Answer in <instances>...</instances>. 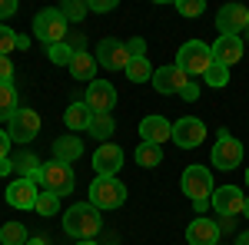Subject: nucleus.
<instances>
[{
    "label": "nucleus",
    "mask_w": 249,
    "mask_h": 245,
    "mask_svg": "<svg viewBox=\"0 0 249 245\" xmlns=\"http://www.w3.org/2000/svg\"><path fill=\"white\" fill-rule=\"evenodd\" d=\"M179 186H183V196H186L190 202H210L213 192H216L213 172L206 169V166H186V169H183V179H179Z\"/></svg>",
    "instance_id": "obj_5"
},
{
    "label": "nucleus",
    "mask_w": 249,
    "mask_h": 245,
    "mask_svg": "<svg viewBox=\"0 0 249 245\" xmlns=\"http://www.w3.org/2000/svg\"><path fill=\"white\" fill-rule=\"evenodd\" d=\"M73 245H100L96 239H87V242H73Z\"/></svg>",
    "instance_id": "obj_44"
},
{
    "label": "nucleus",
    "mask_w": 249,
    "mask_h": 245,
    "mask_svg": "<svg viewBox=\"0 0 249 245\" xmlns=\"http://www.w3.org/2000/svg\"><path fill=\"white\" fill-rule=\"evenodd\" d=\"M37 132H40V116H37V110L20 106L17 113L10 116V126H7L10 143H30V139H37Z\"/></svg>",
    "instance_id": "obj_10"
},
{
    "label": "nucleus",
    "mask_w": 249,
    "mask_h": 245,
    "mask_svg": "<svg viewBox=\"0 0 249 245\" xmlns=\"http://www.w3.org/2000/svg\"><path fill=\"white\" fill-rule=\"evenodd\" d=\"M7 202L14 209H34L37 206V196H40V189L34 179H14L10 186H7Z\"/></svg>",
    "instance_id": "obj_15"
},
{
    "label": "nucleus",
    "mask_w": 249,
    "mask_h": 245,
    "mask_svg": "<svg viewBox=\"0 0 249 245\" xmlns=\"http://www.w3.org/2000/svg\"><path fill=\"white\" fill-rule=\"evenodd\" d=\"M87 7L93 14H110V10H116V0H87Z\"/></svg>",
    "instance_id": "obj_36"
},
{
    "label": "nucleus",
    "mask_w": 249,
    "mask_h": 245,
    "mask_svg": "<svg viewBox=\"0 0 249 245\" xmlns=\"http://www.w3.org/2000/svg\"><path fill=\"white\" fill-rule=\"evenodd\" d=\"M140 136H143V143H156V146H163L166 139H173V126H170V119H163V116H143V123H140Z\"/></svg>",
    "instance_id": "obj_17"
},
{
    "label": "nucleus",
    "mask_w": 249,
    "mask_h": 245,
    "mask_svg": "<svg viewBox=\"0 0 249 245\" xmlns=\"http://www.w3.org/2000/svg\"><path fill=\"white\" fill-rule=\"evenodd\" d=\"M63 123H67V130H73V132L90 130V123H93V110H90L83 99H77V103H70V106H67Z\"/></svg>",
    "instance_id": "obj_21"
},
{
    "label": "nucleus",
    "mask_w": 249,
    "mask_h": 245,
    "mask_svg": "<svg viewBox=\"0 0 249 245\" xmlns=\"http://www.w3.org/2000/svg\"><path fill=\"white\" fill-rule=\"evenodd\" d=\"M216 30H219V37H239L243 30H249V7H243V3H226L216 14Z\"/></svg>",
    "instance_id": "obj_9"
},
{
    "label": "nucleus",
    "mask_w": 249,
    "mask_h": 245,
    "mask_svg": "<svg viewBox=\"0 0 249 245\" xmlns=\"http://www.w3.org/2000/svg\"><path fill=\"white\" fill-rule=\"evenodd\" d=\"M34 37L40 43H47V47L67 40V20L60 14V7H47V10H40L34 17Z\"/></svg>",
    "instance_id": "obj_6"
},
{
    "label": "nucleus",
    "mask_w": 249,
    "mask_h": 245,
    "mask_svg": "<svg viewBox=\"0 0 249 245\" xmlns=\"http://www.w3.org/2000/svg\"><path fill=\"white\" fill-rule=\"evenodd\" d=\"M210 159H213L216 169H236L239 159H243V143L232 139L230 130H219L216 143H213V156H210Z\"/></svg>",
    "instance_id": "obj_8"
},
{
    "label": "nucleus",
    "mask_w": 249,
    "mask_h": 245,
    "mask_svg": "<svg viewBox=\"0 0 249 245\" xmlns=\"http://www.w3.org/2000/svg\"><path fill=\"white\" fill-rule=\"evenodd\" d=\"M153 90L156 93H163V96H179L183 90H186V83H190V76L183 73L176 63L173 66H160V70H153Z\"/></svg>",
    "instance_id": "obj_13"
},
{
    "label": "nucleus",
    "mask_w": 249,
    "mask_h": 245,
    "mask_svg": "<svg viewBox=\"0 0 249 245\" xmlns=\"http://www.w3.org/2000/svg\"><path fill=\"white\" fill-rule=\"evenodd\" d=\"M130 50H126V43L116 37H103L96 43V66H103V70H126L130 66Z\"/></svg>",
    "instance_id": "obj_7"
},
{
    "label": "nucleus",
    "mask_w": 249,
    "mask_h": 245,
    "mask_svg": "<svg viewBox=\"0 0 249 245\" xmlns=\"http://www.w3.org/2000/svg\"><path fill=\"white\" fill-rule=\"evenodd\" d=\"M107 245H116V242H107Z\"/></svg>",
    "instance_id": "obj_47"
},
{
    "label": "nucleus",
    "mask_w": 249,
    "mask_h": 245,
    "mask_svg": "<svg viewBox=\"0 0 249 245\" xmlns=\"http://www.w3.org/2000/svg\"><path fill=\"white\" fill-rule=\"evenodd\" d=\"M17 90H14V83H0V119H7L10 123V116L17 113Z\"/></svg>",
    "instance_id": "obj_25"
},
{
    "label": "nucleus",
    "mask_w": 249,
    "mask_h": 245,
    "mask_svg": "<svg viewBox=\"0 0 249 245\" xmlns=\"http://www.w3.org/2000/svg\"><path fill=\"white\" fill-rule=\"evenodd\" d=\"M17 14V0H0V17H14Z\"/></svg>",
    "instance_id": "obj_39"
},
{
    "label": "nucleus",
    "mask_w": 249,
    "mask_h": 245,
    "mask_svg": "<svg viewBox=\"0 0 249 245\" xmlns=\"http://www.w3.org/2000/svg\"><path fill=\"white\" fill-rule=\"evenodd\" d=\"M213 60L223 63V66H232L243 60V37H219L213 43Z\"/></svg>",
    "instance_id": "obj_19"
},
{
    "label": "nucleus",
    "mask_w": 249,
    "mask_h": 245,
    "mask_svg": "<svg viewBox=\"0 0 249 245\" xmlns=\"http://www.w3.org/2000/svg\"><path fill=\"white\" fill-rule=\"evenodd\" d=\"M87 10H90V7H87L83 0H67V3L60 7V14H63L67 23H80V20L87 17Z\"/></svg>",
    "instance_id": "obj_30"
},
{
    "label": "nucleus",
    "mask_w": 249,
    "mask_h": 245,
    "mask_svg": "<svg viewBox=\"0 0 249 245\" xmlns=\"http://www.w3.org/2000/svg\"><path fill=\"white\" fill-rule=\"evenodd\" d=\"M123 73H126V80H133V83H146V80H153V66H150L146 57H133Z\"/></svg>",
    "instance_id": "obj_26"
},
{
    "label": "nucleus",
    "mask_w": 249,
    "mask_h": 245,
    "mask_svg": "<svg viewBox=\"0 0 249 245\" xmlns=\"http://www.w3.org/2000/svg\"><path fill=\"white\" fill-rule=\"evenodd\" d=\"M216 245H219V242H216Z\"/></svg>",
    "instance_id": "obj_48"
},
{
    "label": "nucleus",
    "mask_w": 249,
    "mask_h": 245,
    "mask_svg": "<svg viewBox=\"0 0 249 245\" xmlns=\"http://www.w3.org/2000/svg\"><path fill=\"white\" fill-rule=\"evenodd\" d=\"M203 139H206V126H203V119H196V116H183V119L173 123V143H176L179 149H196Z\"/></svg>",
    "instance_id": "obj_11"
},
{
    "label": "nucleus",
    "mask_w": 249,
    "mask_h": 245,
    "mask_svg": "<svg viewBox=\"0 0 249 245\" xmlns=\"http://www.w3.org/2000/svg\"><path fill=\"white\" fill-rule=\"evenodd\" d=\"M186 242L190 245H216L219 242V226L213 219H193L186 226Z\"/></svg>",
    "instance_id": "obj_18"
},
{
    "label": "nucleus",
    "mask_w": 249,
    "mask_h": 245,
    "mask_svg": "<svg viewBox=\"0 0 249 245\" xmlns=\"http://www.w3.org/2000/svg\"><path fill=\"white\" fill-rule=\"evenodd\" d=\"M14 169L20 172V179H30V176L40 172V163H37L34 152H17V156H14Z\"/></svg>",
    "instance_id": "obj_27"
},
{
    "label": "nucleus",
    "mask_w": 249,
    "mask_h": 245,
    "mask_svg": "<svg viewBox=\"0 0 249 245\" xmlns=\"http://www.w3.org/2000/svg\"><path fill=\"white\" fill-rule=\"evenodd\" d=\"M30 242V232L23 222H7L0 226V245H27Z\"/></svg>",
    "instance_id": "obj_23"
},
{
    "label": "nucleus",
    "mask_w": 249,
    "mask_h": 245,
    "mask_svg": "<svg viewBox=\"0 0 249 245\" xmlns=\"http://www.w3.org/2000/svg\"><path fill=\"white\" fill-rule=\"evenodd\" d=\"M100 229H103V215H100V209L90 206V202H77V206H70L63 212V232L73 235V239H80V242L96 239Z\"/></svg>",
    "instance_id": "obj_1"
},
{
    "label": "nucleus",
    "mask_w": 249,
    "mask_h": 245,
    "mask_svg": "<svg viewBox=\"0 0 249 245\" xmlns=\"http://www.w3.org/2000/svg\"><path fill=\"white\" fill-rule=\"evenodd\" d=\"M90 206H96L100 212L103 209H120L126 202V186L116 179V176H96L90 182Z\"/></svg>",
    "instance_id": "obj_3"
},
{
    "label": "nucleus",
    "mask_w": 249,
    "mask_h": 245,
    "mask_svg": "<svg viewBox=\"0 0 249 245\" xmlns=\"http://www.w3.org/2000/svg\"><path fill=\"white\" fill-rule=\"evenodd\" d=\"M136 163H140V169H156L163 163V149L156 143H140L136 146Z\"/></svg>",
    "instance_id": "obj_24"
},
{
    "label": "nucleus",
    "mask_w": 249,
    "mask_h": 245,
    "mask_svg": "<svg viewBox=\"0 0 249 245\" xmlns=\"http://www.w3.org/2000/svg\"><path fill=\"white\" fill-rule=\"evenodd\" d=\"M213 209L223 215V219H236V215H243V206H246V196H243V189L236 186H216L213 192Z\"/></svg>",
    "instance_id": "obj_12"
},
{
    "label": "nucleus",
    "mask_w": 249,
    "mask_h": 245,
    "mask_svg": "<svg viewBox=\"0 0 249 245\" xmlns=\"http://www.w3.org/2000/svg\"><path fill=\"white\" fill-rule=\"evenodd\" d=\"M10 50H17V33L10 27H0V57H7Z\"/></svg>",
    "instance_id": "obj_34"
},
{
    "label": "nucleus",
    "mask_w": 249,
    "mask_h": 245,
    "mask_svg": "<svg viewBox=\"0 0 249 245\" xmlns=\"http://www.w3.org/2000/svg\"><path fill=\"white\" fill-rule=\"evenodd\" d=\"M83 103L96 113H113V106H116V90H113V83L110 80H93L90 86H87V96H83Z\"/></svg>",
    "instance_id": "obj_14"
},
{
    "label": "nucleus",
    "mask_w": 249,
    "mask_h": 245,
    "mask_svg": "<svg viewBox=\"0 0 249 245\" xmlns=\"http://www.w3.org/2000/svg\"><path fill=\"white\" fill-rule=\"evenodd\" d=\"M243 215H246V219H249V199H246V206H243Z\"/></svg>",
    "instance_id": "obj_45"
},
{
    "label": "nucleus",
    "mask_w": 249,
    "mask_h": 245,
    "mask_svg": "<svg viewBox=\"0 0 249 245\" xmlns=\"http://www.w3.org/2000/svg\"><path fill=\"white\" fill-rule=\"evenodd\" d=\"M14 169V159H0V176H10Z\"/></svg>",
    "instance_id": "obj_41"
},
{
    "label": "nucleus",
    "mask_w": 249,
    "mask_h": 245,
    "mask_svg": "<svg viewBox=\"0 0 249 245\" xmlns=\"http://www.w3.org/2000/svg\"><path fill=\"white\" fill-rule=\"evenodd\" d=\"M126 50H130V57H146V40L143 37H130L126 40Z\"/></svg>",
    "instance_id": "obj_35"
},
{
    "label": "nucleus",
    "mask_w": 249,
    "mask_h": 245,
    "mask_svg": "<svg viewBox=\"0 0 249 245\" xmlns=\"http://www.w3.org/2000/svg\"><path fill=\"white\" fill-rule=\"evenodd\" d=\"M27 245H47V235H34V239H30Z\"/></svg>",
    "instance_id": "obj_42"
},
{
    "label": "nucleus",
    "mask_w": 249,
    "mask_h": 245,
    "mask_svg": "<svg viewBox=\"0 0 249 245\" xmlns=\"http://www.w3.org/2000/svg\"><path fill=\"white\" fill-rule=\"evenodd\" d=\"M10 156V136H7V130H0V159H7Z\"/></svg>",
    "instance_id": "obj_40"
},
{
    "label": "nucleus",
    "mask_w": 249,
    "mask_h": 245,
    "mask_svg": "<svg viewBox=\"0 0 249 245\" xmlns=\"http://www.w3.org/2000/svg\"><path fill=\"white\" fill-rule=\"evenodd\" d=\"M40 186L43 192H53V196H70L73 189H77V176H73V166H67V163H57V159H50V163H43L40 166Z\"/></svg>",
    "instance_id": "obj_4"
},
{
    "label": "nucleus",
    "mask_w": 249,
    "mask_h": 245,
    "mask_svg": "<svg viewBox=\"0 0 249 245\" xmlns=\"http://www.w3.org/2000/svg\"><path fill=\"white\" fill-rule=\"evenodd\" d=\"M67 70H70L73 80H83V83L90 86V83L96 80V57H93V53H87V50H77Z\"/></svg>",
    "instance_id": "obj_20"
},
{
    "label": "nucleus",
    "mask_w": 249,
    "mask_h": 245,
    "mask_svg": "<svg viewBox=\"0 0 249 245\" xmlns=\"http://www.w3.org/2000/svg\"><path fill=\"white\" fill-rule=\"evenodd\" d=\"M183 99H186V103H193V99H199V86H196V80H190V83H186V90H183Z\"/></svg>",
    "instance_id": "obj_38"
},
{
    "label": "nucleus",
    "mask_w": 249,
    "mask_h": 245,
    "mask_svg": "<svg viewBox=\"0 0 249 245\" xmlns=\"http://www.w3.org/2000/svg\"><path fill=\"white\" fill-rule=\"evenodd\" d=\"M176 66L190 76V80L203 76L213 66V47L203 43V40H186V43L179 47V53H176Z\"/></svg>",
    "instance_id": "obj_2"
},
{
    "label": "nucleus",
    "mask_w": 249,
    "mask_h": 245,
    "mask_svg": "<svg viewBox=\"0 0 249 245\" xmlns=\"http://www.w3.org/2000/svg\"><path fill=\"white\" fill-rule=\"evenodd\" d=\"M83 156V143H80L77 136H60V139H53V159L57 163H73V159H80Z\"/></svg>",
    "instance_id": "obj_22"
},
{
    "label": "nucleus",
    "mask_w": 249,
    "mask_h": 245,
    "mask_svg": "<svg viewBox=\"0 0 249 245\" xmlns=\"http://www.w3.org/2000/svg\"><path fill=\"white\" fill-rule=\"evenodd\" d=\"M176 10H179L183 17H199V14L206 10V3H203V0H176Z\"/></svg>",
    "instance_id": "obj_33"
},
{
    "label": "nucleus",
    "mask_w": 249,
    "mask_h": 245,
    "mask_svg": "<svg viewBox=\"0 0 249 245\" xmlns=\"http://www.w3.org/2000/svg\"><path fill=\"white\" fill-rule=\"evenodd\" d=\"M90 163H93L96 176H116L120 166H123V149L113 146V143H103V146L93 152V159H90Z\"/></svg>",
    "instance_id": "obj_16"
},
{
    "label": "nucleus",
    "mask_w": 249,
    "mask_h": 245,
    "mask_svg": "<svg viewBox=\"0 0 249 245\" xmlns=\"http://www.w3.org/2000/svg\"><path fill=\"white\" fill-rule=\"evenodd\" d=\"M113 130H116V123H113L110 113H96L93 123H90V136H96V139H110Z\"/></svg>",
    "instance_id": "obj_28"
},
{
    "label": "nucleus",
    "mask_w": 249,
    "mask_h": 245,
    "mask_svg": "<svg viewBox=\"0 0 249 245\" xmlns=\"http://www.w3.org/2000/svg\"><path fill=\"white\" fill-rule=\"evenodd\" d=\"M246 186H249V169H246Z\"/></svg>",
    "instance_id": "obj_46"
},
{
    "label": "nucleus",
    "mask_w": 249,
    "mask_h": 245,
    "mask_svg": "<svg viewBox=\"0 0 249 245\" xmlns=\"http://www.w3.org/2000/svg\"><path fill=\"white\" fill-rule=\"evenodd\" d=\"M236 245H249V229H246V232H239V239H236Z\"/></svg>",
    "instance_id": "obj_43"
},
{
    "label": "nucleus",
    "mask_w": 249,
    "mask_h": 245,
    "mask_svg": "<svg viewBox=\"0 0 249 245\" xmlns=\"http://www.w3.org/2000/svg\"><path fill=\"white\" fill-rule=\"evenodd\" d=\"M34 209H37L43 219H50V215H57V212H60V196H53V192H40Z\"/></svg>",
    "instance_id": "obj_29"
},
{
    "label": "nucleus",
    "mask_w": 249,
    "mask_h": 245,
    "mask_svg": "<svg viewBox=\"0 0 249 245\" xmlns=\"http://www.w3.org/2000/svg\"><path fill=\"white\" fill-rule=\"evenodd\" d=\"M73 53H77V50H70L67 40H63V43H53V47H47V57H50V63H57V66H70Z\"/></svg>",
    "instance_id": "obj_31"
},
{
    "label": "nucleus",
    "mask_w": 249,
    "mask_h": 245,
    "mask_svg": "<svg viewBox=\"0 0 249 245\" xmlns=\"http://www.w3.org/2000/svg\"><path fill=\"white\" fill-rule=\"evenodd\" d=\"M203 80H206L210 86L219 90V86H226V83H230V66H223V63H216V60H213V66L203 73Z\"/></svg>",
    "instance_id": "obj_32"
},
{
    "label": "nucleus",
    "mask_w": 249,
    "mask_h": 245,
    "mask_svg": "<svg viewBox=\"0 0 249 245\" xmlns=\"http://www.w3.org/2000/svg\"><path fill=\"white\" fill-rule=\"evenodd\" d=\"M10 76H14V63L10 57H0V83H10Z\"/></svg>",
    "instance_id": "obj_37"
}]
</instances>
